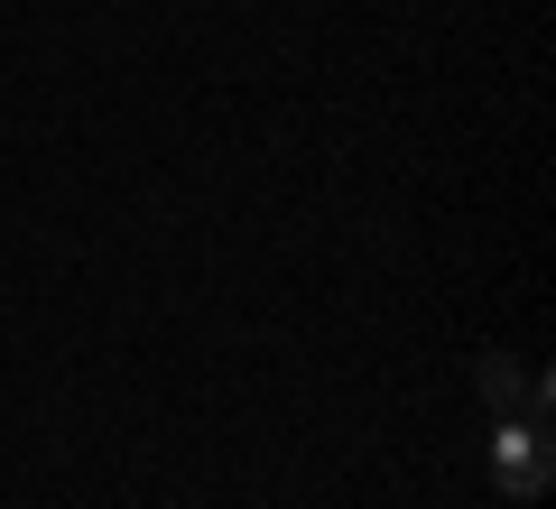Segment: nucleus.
<instances>
[{
  "label": "nucleus",
  "instance_id": "1",
  "mask_svg": "<svg viewBox=\"0 0 556 509\" xmlns=\"http://www.w3.org/2000/svg\"><path fill=\"white\" fill-rule=\"evenodd\" d=\"M547 472H556L547 427H538V417H501V427H492V482L510 491V500H538V491H547Z\"/></svg>",
  "mask_w": 556,
  "mask_h": 509
},
{
  "label": "nucleus",
  "instance_id": "2",
  "mask_svg": "<svg viewBox=\"0 0 556 509\" xmlns=\"http://www.w3.org/2000/svg\"><path fill=\"white\" fill-rule=\"evenodd\" d=\"M482 398H492V417L529 408L538 427H547V398H556V380L538 371V361H519V353H482Z\"/></svg>",
  "mask_w": 556,
  "mask_h": 509
}]
</instances>
